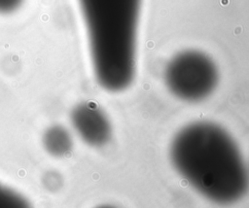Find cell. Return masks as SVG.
<instances>
[{
  "instance_id": "cell-7",
  "label": "cell",
  "mask_w": 249,
  "mask_h": 208,
  "mask_svg": "<svg viewBox=\"0 0 249 208\" xmlns=\"http://www.w3.org/2000/svg\"><path fill=\"white\" fill-rule=\"evenodd\" d=\"M24 0H0V15H8L17 11Z\"/></svg>"
},
{
  "instance_id": "cell-4",
  "label": "cell",
  "mask_w": 249,
  "mask_h": 208,
  "mask_svg": "<svg viewBox=\"0 0 249 208\" xmlns=\"http://www.w3.org/2000/svg\"><path fill=\"white\" fill-rule=\"evenodd\" d=\"M72 123L81 138L91 146H102L111 137V124L105 113L94 103L78 105L72 112Z\"/></svg>"
},
{
  "instance_id": "cell-3",
  "label": "cell",
  "mask_w": 249,
  "mask_h": 208,
  "mask_svg": "<svg viewBox=\"0 0 249 208\" xmlns=\"http://www.w3.org/2000/svg\"><path fill=\"white\" fill-rule=\"evenodd\" d=\"M219 74L214 61L205 53L188 50L177 53L168 62L164 81L172 94L187 102L201 101L218 84Z\"/></svg>"
},
{
  "instance_id": "cell-6",
  "label": "cell",
  "mask_w": 249,
  "mask_h": 208,
  "mask_svg": "<svg viewBox=\"0 0 249 208\" xmlns=\"http://www.w3.org/2000/svg\"><path fill=\"white\" fill-rule=\"evenodd\" d=\"M25 203L26 202L21 195L0 183V207L24 206Z\"/></svg>"
},
{
  "instance_id": "cell-2",
  "label": "cell",
  "mask_w": 249,
  "mask_h": 208,
  "mask_svg": "<svg viewBox=\"0 0 249 208\" xmlns=\"http://www.w3.org/2000/svg\"><path fill=\"white\" fill-rule=\"evenodd\" d=\"M95 78L109 91L131 84L141 0H78Z\"/></svg>"
},
{
  "instance_id": "cell-1",
  "label": "cell",
  "mask_w": 249,
  "mask_h": 208,
  "mask_svg": "<svg viewBox=\"0 0 249 208\" xmlns=\"http://www.w3.org/2000/svg\"><path fill=\"white\" fill-rule=\"evenodd\" d=\"M169 154L182 178L215 203H234L248 191V169L235 141L212 121H195L181 128Z\"/></svg>"
},
{
  "instance_id": "cell-5",
  "label": "cell",
  "mask_w": 249,
  "mask_h": 208,
  "mask_svg": "<svg viewBox=\"0 0 249 208\" xmlns=\"http://www.w3.org/2000/svg\"><path fill=\"white\" fill-rule=\"evenodd\" d=\"M44 144L48 152L52 155L61 156L70 151L71 137L64 128L53 126L49 128L45 133Z\"/></svg>"
}]
</instances>
